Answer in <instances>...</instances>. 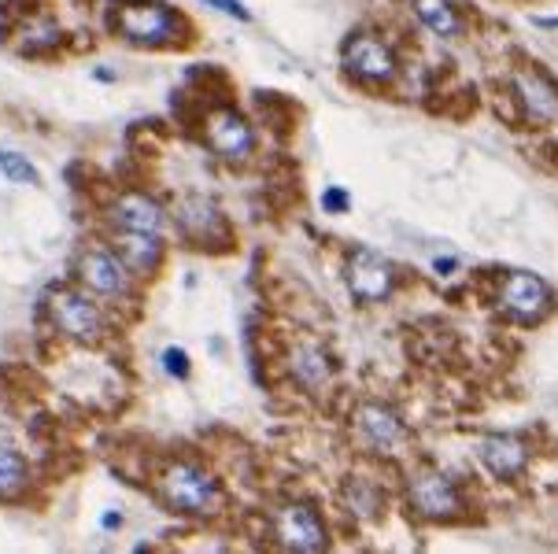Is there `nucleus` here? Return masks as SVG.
Here are the masks:
<instances>
[{
    "instance_id": "nucleus-13",
    "label": "nucleus",
    "mask_w": 558,
    "mask_h": 554,
    "mask_svg": "<svg viewBox=\"0 0 558 554\" xmlns=\"http://www.w3.org/2000/svg\"><path fill=\"white\" fill-rule=\"evenodd\" d=\"M108 218L115 229H130V233H156L163 237L170 226V211L148 193H122L111 200Z\"/></svg>"
},
{
    "instance_id": "nucleus-16",
    "label": "nucleus",
    "mask_w": 558,
    "mask_h": 554,
    "mask_svg": "<svg viewBox=\"0 0 558 554\" xmlns=\"http://www.w3.org/2000/svg\"><path fill=\"white\" fill-rule=\"evenodd\" d=\"M514 97L522 104V115L536 126L558 122V85L547 82L544 74H514Z\"/></svg>"
},
{
    "instance_id": "nucleus-6",
    "label": "nucleus",
    "mask_w": 558,
    "mask_h": 554,
    "mask_svg": "<svg viewBox=\"0 0 558 554\" xmlns=\"http://www.w3.org/2000/svg\"><path fill=\"white\" fill-rule=\"evenodd\" d=\"M344 281L359 303H381L396 289V266L374 248H352L344 263Z\"/></svg>"
},
{
    "instance_id": "nucleus-9",
    "label": "nucleus",
    "mask_w": 558,
    "mask_h": 554,
    "mask_svg": "<svg viewBox=\"0 0 558 554\" xmlns=\"http://www.w3.org/2000/svg\"><path fill=\"white\" fill-rule=\"evenodd\" d=\"M340 63H344V71L352 74V78L370 82V85L392 82V74H396V56H392V49L381 37L363 34V30L344 41Z\"/></svg>"
},
{
    "instance_id": "nucleus-26",
    "label": "nucleus",
    "mask_w": 558,
    "mask_h": 554,
    "mask_svg": "<svg viewBox=\"0 0 558 554\" xmlns=\"http://www.w3.org/2000/svg\"><path fill=\"white\" fill-rule=\"evenodd\" d=\"M119 525H122V514H119V510H108V514H100V529L115 532Z\"/></svg>"
},
{
    "instance_id": "nucleus-8",
    "label": "nucleus",
    "mask_w": 558,
    "mask_h": 554,
    "mask_svg": "<svg viewBox=\"0 0 558 554\" xmlns=\"http://www.w3.org/2000/svg\"><path fill=\"white\" fill-rule=\"evenodd\" d=\"M204 141L226 163H244L255 152V130L252 122L244 119L241 111L233 108H215L204 119Z\"/></svg>"
},
{
    "instance_id": "nucleus-14",
    "label": "nucleus",
    "mask_w": 558,
    "mask_h": 554,
    "mask_svg": "<svg viewBox=\"0 0 558 554\" xmlns=\"http://www.w3.org/2000/svg\"><path fill=\"white\" fill-rule=\"evenodd\" d=\"M529 455H533L529 444L514 433H488L477 444V462L499 481H518L529 466Z\"/></svg>"
},
{
    "instance_id": "nucleus-24",
    "label": "nucleus",
    "mask_w": 558,
    "mask_h": 554,
    "mask_svg": "<svg viewBox=\"0 0 558 554\" xmlns=\"http://www.w3.org/2000/svg\"><path fill=\"white\" fill-rule=\"evenodd\" d=\"M207 8H215V12L230 15V19H237V23H252V12L244 8L241 0H204Z\"/></svg>"
},
{
    "instance_id": "nucleus-22",
    "label": "nucleus",
    "mask_w": 558,
    "mask_h": 554,
    "mask_svg": "<svg viewBox=\"0 0 558 554\" xmlns=\"http://www.w3.org/2000/svg\"><path fill=\"white\" fill-rule=\"evenodd\" d=\"M0 174L4 181H12V185H37L41 181V170L23 156V152H12V148H0Z\"/></svg>"
},
{
    "instance_id": "nucleus-2",
    "label": "nucleus",
    "mask_w": 558,
    "mask_h": 554,
    "mask_svg": "<svg viewBox=\"0 0 558 554\" xmlns=\"http://www.w3.org/2000/svg\"><path fill=\"white\" fill-rule=\"evenodd\" d=\"M115 30L122 41H130L137 49H167L182 41L185 19L163 0H137L115 12Z\"/></svg>"
},
{
    "instance_id": "nucleus-1",
    "label": "nucleus",
    "mask_w": 558,
    "mask_h": 554,
    "mask_svg": "<svg viewBox=\"0 0 558 554\" xmlns=\"http://www.w3.org/2000/svg\"><path fill=\"white\" fill-rule=\"evenodd\" d=\"M156 499L182 518H215L226 503L219 477L196 458H170L156 477Z\"/></svg>"
},
{
    "instance_id": "nucleus-17",
    "label": "nucleus",
    "mask_w": 558,
    "mask_h": 554,
    "mask_svg": "<svg viewBox=\"0 0 558 554\" xmlns=\"http://www.w3.org/2000/svg\"><path fill=\"white\" fill-rule=\"evenodd\" d=\"M111 248L122 255V263L134 270V277H152L163 263V237L156 233H130V229H115Z\"/></svg>"
},
{
    "instance_id": "nucleus-4",
    "label": "nucleus",
    "mask_w": 558,
    "mask_h": 554,
    "mask_svg": "<svg viewBox=\"0 0 558 554\" xmlns=\"http://www.w3.org/2000/svg\"><path fill=\"white\" fill-rule=\"evenodd\" d=\"M45 314H49V326L74 344H100L108 333V314L97 296L85 289H52Z\"/></svg>"
},
{
    "instance_id": "nucleus-23",
    "label": "nucleus",
    "mask_w": 558,
    "mask_h": 554,
    "mask_svg": "<svg viewBox=\"0 0 558 554\" xmlns=\"http://www.w3.org/2000/svg\"><path fill=\"white\" fill-rule=\"evenodd\" d=\"M159 366H163V374L174 377V381H185V377L193 374V362H189V355H185L182 348H163V355H159Z\"/></svg>"
},
{
    "instance_id": "nucleus-5",
    "label": "nucleus",
    "mask_w": 558,
    "mask_h": 554,
    "mask_svg": "<svg viewBox=\"0 0 558 554\" xmlns=\"http://www.w3.org/2000/svg\"><path fill=\"white\" fill-rule=\"evenodd\" d=\"M270 536L281 551L318 554L329 547V529L311 503H281L270 514Z\"/></svg>"
},
{
    "instance_id": "nucleus-27",
    "label": "nucleus",
    "mask_w": 558,
    "mask_h": 554,
    "mask_svg": "<svg viewBox=\"0 0 558 554\" xmlns=\"http://www.w3.org/2000/svg\"><path fill=\"white\" fill-rule=\"evenodd\" d=\"M433 266H437L440 277H448L451 270H455V259H433Z\"/></svg>"
},
{
    "instance_id": "nucleus-18",
    "label": "nucleus",
    "mask_w": 558,
    "mask_h": 554,
    "mask_svg": "<svg viewBox=\"0 0 558 554\" xmlns=\"http://www.w3.org/2000/svg\"><path fill=\"white\" fill-rule=\"evenodd\" d=\"M63 41H67L63 26L56 19H49V15H30V19H23V23L15 26V37H12L15 49L23 52V56H34V60L56 56L63 49Z\"/></svg>"
},
{
    "instance_id": "nucleus-15",
    "label": "nucleus",
    "mask_w": 558,
    "mask_h": 554,
    "mask_svg": "<svg viewBox=\"0 0 558 554\" xmlns=\"http://www.w3.org/2000/svg\"><path fill=\"white\" fill-rule=\"evenodd\" d=\"M285 374L300 392H322L333 381V359L318 340H296L285 355Z\"/></svg>"
},
{
    "instance_id": "nucleus-10",
    "label": "nucleus",
    "mask_w": 558,
    "mask_h": 554,
    "mask_svg": "<svg viewBox=\"0 0 558 554\" xmlns=\"http://www.w3.org/2000/svg\"><path fill=\"white\" fill-rule=\"evenodd\" d=\"M407 499L411 506L429 521H444V518H455L459 514V488L451 484L448 473L440 470H418L411 473V481H407Z\"/></svg>"
},
{
    "instance_id": "nucleus-19",
    "label": "nucleus",
    "mask_w": 558,
    "mask_h": 554,
    "mask_svg": "<svg viewBox=\"0 0 558 554\" xmlns=\"http://www.w3.org/2000/svg\"><path fill=\"white\" fill-rule=\"evenodd\" d=\"M34 484V470L15 447L0 444V503H19Z\"/></svg>"
},
{
    "instance_id": "nucleus-20",
    "label": "nucleus",
    "mask_w": 558,
    "mask_h": 554,
    "mask_svg": "<svg viewBox=\"0 0 558 554\" xmlns=\"http://www.w3.org/2000/svg\"><path fill=\"white\" fill-rule=\"evenodd\" d=\"M411 8H414V15H418V23H422L429 34L444 37V41L462 34V15L455 12L451 0H411Z\"/></svg>"
},
{
    "instance_id": "nucleus-3",
    "label": "nucleus",
    "mask_w": 558,
    "mask_h": 554,
    "mask_svg": "<svg viewBox=\"0 0 558 554\" xmlns=\"http://www.w3.org/2000/svg\"><path fill=\"white\" fill-rule=\"evenodd\" d=\"M74 281L100 303H130L134 296V270L108 244H89L74 255Z\"/></svg>"
},
{
    "instance_id": "nucleus-25",
    "label": "nucleus",
    "mask_w": 558,
    "mask_h": 554,
    "mask_svg": "<svg viewBox=\"0 0 558 554\" xmlns=\"http://www.w3.org/2000/svg\"><path fill=\"white\" fill-rule=\"evenodd\" d=\"M348 207H352V196L344 193V189H337V185L322 193V211H329V215H344Z\"/></svg>"
},
{
    "instance_id": "nucleus-12",
    "label": "nucleus",
    "mask_w": 558,
    "mask_h": 554,
    "mask_svg": "<svg viewBox=\"0 0 558 554\" xmlns=\"http://www.w3.org/2000/svg\"><path fill=\"white\" fill-rule=\"evenodd\" d=\"M355 429L363 436V444L370 451H381V455H392L407 444V425H403L400 410L389 403H377V399L355 410Z\"/></svg>"
},
{
    "instance_id": "nucleus-11",
    "label": "nucleus",
    "mask_w": 558,
    "mask_h": 554,
    "mask_svg": "<svg viewBox=\"0 0 558 554\" xmlns=\"http://www.w3.org/2000/svg\"><path fill=\"white\" fill-rule=\"evenodd\" d=\"M499 307L518 322H540L551 307V289L544 285V277L529 270H510L499 285Z\"/></svg>"
},
{
    "instance_id": "nucleus-7",
    "label": "nucleus",
    "mask_w": 558,
    "mask_h": 554,
    "mask_svg": "<svg viewBox=\"0 0 558 554\" xmlns=\"http://www.w3.org/2000/svg\"><path fill=\"white\" fill-rule=\"evenodd\" d=\"M170 222L178 226V233H182L185 241L200 244V248H215V244L226 241V233H230L222 207L204 193L182 196V200L174 204V211H170Z\"/></svg>"
},
{
    "instance_id": "nucleus-21",
    "label": "nucleus",
    "mask_w": 558,
    "mask_h": 554,
    "mask_svg": "<svg viewBox=\"0 0 558 554\" xmlns=\"http://www.w3.org/2000/svg\"><path fill=\"white\" fill-rule=\"evenodd\" d=\"M344 503L352 510L359 521H374L381 518V506H385V495L377 484H370L366 477H352V481L344 484Z\"/></svg>"
}]
</instances>
